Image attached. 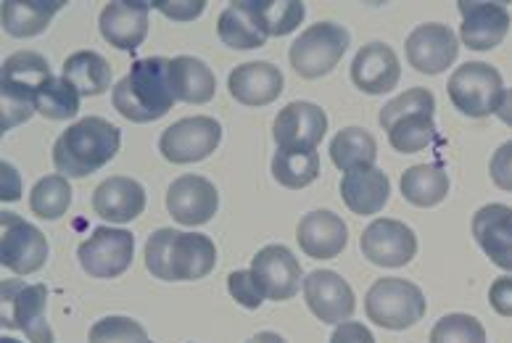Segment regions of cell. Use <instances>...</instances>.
I'll list each match as a JSON object with an SVG mask.
<instances>
[{"mask_svg": "<svg viewBox=\"0 0 512 343\" xmlns=\"http://www.w3.org/2000/svg\"><path fill=\"white\" fill-rule=\"evenodd\" d=\"M473 238L491 262L512 272V209L505 204H489L473 217Z\"/></svg>", "mask_w": 512, "mask_h": 343, "instance_id": "cell-20", "label": "cell"}, {"mask_svg": "<svg viewBox=\"0 0 512 343\" xmlns=\"http://www.w3.org/2000/svg\"><path fill=\"white\" fill-rule=\"evenodd\" d=\"M220 40L227 48L235 51H254L267 43V27H264L262 16L256 14L254 0H235L222 11L220 22H217Z\"/></svg>", "mask_w": 512, "mask_h": 343, "instance_id": "cell-26", "label": "cell"}, {"mask_svg": "<svg viewBox=\"0 0 512 343\" xmlns=\"http://www.w3.org/2000/svg\"><path fill=\"white\" fill-rule=\"evenodd\" d=\"M296 241H299L301 251L312 259H336L346 249L349 230L338 214L309 212L307 217H301Z\"/></svg>", "mask_w": 512, "mask_h": 343, "instance_id": "cell-22", "label": "cell"}, {"mask_svg": "<svg viewBox=\"0 0 512 343\" xmlns=\"http://www.w3.org/2000/svg\"><path fill=\"white\" fill-rule=\"evenodd\" d=\"M37 114H43L45 119L53 122H64V119L77 117L80 111V93L66 77H51L45 82V88L40 90L35 103Z\"/></svg>", "mask_w": 512, "mask_h": 343, "instance_id": "cell-33", "label": "cell"}, {"mask_svg": "<svg viewBox=\"0 0 512 343\" xmlns=\"http://www.w3.org/2000/svg\"><path fill=\"white\" fill-rule=\"evenodd\" d=\"M64 0H35V3H16L3 0V30L11 37H35L59 14Z\"/></svg>", "mask_w": 512, "mask_h": 343, "instance_id": "cell-28", "label": "cell"}, {"mask_svg": "<svg viewBox=\"0 0 512 343\" xmlns=\"http://www.w3.org/2000/svg\"><path fill=\"white\" fill-rule=\"evenodd\" d=\"M365 312L370 322L386 330H407L423 320L425 296L423 291L402 278L375 280L367 291Z\"/></svg>", "mask_w": 512, "mask_h": 343, "instance_id": "cell-6", "label": "cell"}, {"mask_svg": "<svg viewBox=\"0 0 512 343\" xmlns=\"http://www.w3.org/2000/svg\"><path fill=\"white\" fill-rule=\"evenodd\" d=\"M72 206V188L64 175L43 177L30 193V209L43 219H59Z\"/></svg>", "mask_w": 512, "mask_h": 343, "instance_id": "cell-35", "label": "cell"}, {"mask_svg": "<svg viewBox=\"0 0 512 343\" xmlns=\"http://www.w3.org/2000/svg\"><path fill=\"white\" fill-rule=\"evenodd\" d=\"M0 301H3V312H0L3 328L22 330L30 343H53L51 325L45 317L48 288L43 283L27 285L22 280H3Z\"/></svg>", "mask_w": 512, "mask_h": 343, "instance_id": "cell-7", "label": "cell"}, {"mask_svg": "<svg viewBox=\"0 0 512 343\" xmlns=\"http://www.w3.org/2000/svg\"><path fill=\"white\" fill-rule=\"evenodd\" d=\"M51 77V66L40 53L22 51L3 61L0 66V93H3L0 130L8 132L35 114L37 95Z\"/></svg>", "mask_w": 512, "mask_h": 343, "instance_id": "cell-4", "label": "cell"}, {"mask_svg": "<svg viewBox=\"0 0 512 343\" xmlns=\"http://www.w3.org/2000/svg\"><path fill=\"white\" fill-rule=\"evenodd\" d=\"M462 14L460 37L473 51L497 48L510 32V11L505 3H457Z\"/></svg>", "mask_w": 512, "mask_h": 343, "instance_id": "cell-19", "label": "cell"}, {"mask_svg": "<svg viewBox=\"0 0 512 343\" xmlns=\"http://www.w3.org/2000/svg\"><path fill=\"white\" fill-rule=\"evenodd\" d=\"M154 6L156 11L175 19V22H191V19L204 14L206 3L204 0H159Z\"/></svg>", "mask_w": 512, "mask_h": 343, "instance_id": "cell-40", "label": "cell"}, {"mask_svg": "<svg viewBox=\"0 0 512 343\" xmlns=\"http://www.w3.org/2000/svg\"><path fill=\"white\" fill-rule=\"evenodd\" d=\"M119 143V127L101 117H85L61 132L53 146V164L64 177H88L119 154Z\"/></svg>", "mask_w": 512, "mask_h": 343, "instance_id": "cell-3", "label": "cell"}, {"mask_svg": "<svg viewBox=\"0 0 512 343\" xmlns=\"http://www.w3.org/2000/svg\"><path fill=\"white\" fill-rule=\"evenodd\" d=\"M304 296L312 314L328 325H341L354 314V291L336 272L317 270L307 275Z\"/></svg>", "mask_w": 512, "mask_h": 343, "instance_id": "cell-18", "label": "cell"}, {"mask_svg": "<svg viewBox=\"0 0 512 343\" xmlns=\"http://www.w3.org/2000/svg\"><path fill=\"white\" fill-rule=\"evenodd\" d=\"M447 90L457 111L473 119L497 114L502 95H505L502 74L491 64H483V61H468L460 69H454Z\"/></svg>", "mask_w": 512, "mask_h": 343, "instance_id": "cell-8", "label": "cell"}, {"mask_svg": "<svg viewBox=\"0 0 512 343\" xmlns=\"http://www.w3.org/2000/svg\"><path fill=\"white\" fill-rule=\"evenodd\" d=\"M251 275L262 288L264 299L288 301L301 288V264L286 246H267L254 256Z\"/></svg>", "mask_w": 512, "mask_h": 343, "instance_id": "cell-15", "label": "cell"}, {"mask_svg": "<svg viewBox=\"0 0 512 343\" xmlns=\"http://www.w3.org/2000/svg\"><path fill=\"white\" fill-rule=\"evenodd\" d=\"M0 343H19V341H14V338H6V336H3V338H0Z\"/></svg>", "mask_w": 512, "mask_h": 343, "instance_id": "cell-47", "label": "cell"}, {"mask_svg": "<svg viewBox=\"0 0 512 343\" xmlns=\"http://www.w3.org/2000/svg\"><path fill=\"white\" fill-rule=\"evenodd\" d=\"M328 132V117L317 103L293 101L280 111L272 125V135L278 143V151L291 154H309L320 146V140Z\"/></svg>", "mask_w": 512, "mask_h": 343, "instance_id": "cell-13", "label": "cell"}, {"mask_svg": "<svg viewBox=\"0 0 512 343\" xmlns=\"http://www.w3.org/2000/svg\"><path fill=\"white\" fill-rule=\"evenodd\" d=\"M431 343H486V330L470 314H447L431 330Z\"/></svg>", "mask_w": 512, "mask_h": 343, "instance_id": "cell-37", "label": "cell"}, {"mask_svg": "<svg viewBox=\"0 0 512 343\" xmlns=\"http://www.w3.org/2000/svg\"><path fill=\"white\" fill-rule=\"evenodd\" d=\"M272 175L283 188L301 190L312 185L320 175V156L315 151L309 154H291V151H278L272 159Z\"/></svg>", "mask_w": 512, "mask_h": 343, "instance_id": "cell-34", "label": "cell"}, {"mask_svg": "<svg viewBox=\"0 0 512 343\" xmlns=\"http://www.w3.org/2000/svg\"><path fill=\"white\" fill-rule=\"evenodd\" d=\"M227 288H230V296H233L241 307L246 309H259L264 301V293L259 288V283L254 280L251 270H238L227 278Z\"/></svg>", "mask_w": 512, "mask_h": 343, "instance_id": "cell-39", "label": "cell"}, {"mask_svg": "<svg viewBox=\"0 0 512 343\" xmlns=\"http://www.w3.org/2000/svg\"><path fill=\"white\" fill-rule=\"evenodd\" d=\"M375 156H378V143L362 127H346L330 143V159L344 172L373 167Z\"/></svg>", "mask_w": 512, "mask_h": 343, "instance_id": "cell-32", "label": "cell"}, {"mask_svg": "<svg viewBox=\"0 0 512 343\" xmlns=\"http://www.w3.org/2000/svg\"><path fill=\"white\" fill-rule=\"evenodd\" d=\"M460 53L457 37L444 24H420L407 37V61L423 74H441Z\"/></svg>", "mask_w": 512, "mask_h": 343, "instance_id": "cell-17", "label": "cell"}, {"mask_svg": "<svg viewBox=\"0 0 512 343\" xmlns=\"http://www.w3.org/2000/svg\"><path fill=\"white\" fill-rule=\"evenodd\" d=\"M491 180L502 190H512V140L497 148V154L491 156Z\"/></svg>", "mask_w": 512, "mask_h": 343, "instance_id": "cell-41", "label": "cell"}, {"mask_svg": "<svg viewBox=\"0 0 512 343\" xmlns=\"http://www.w3.org/2000/svg\"><path fill=\"white\" fill-rule=\"evenodd\" d=\"M249 343H286V341H283L278 333H259V336L251 338Z\"/></svg>", "mask_w": 512, "mask_h": 343, "instance_id": "cell-46", "label": "cell"}, {"mask_svg": "<svg viewBox=\"0 0 512 343\" xmlns=\"http://www.w3.org/2000/svg\"><path fill=\"white\" fill-rule=\"evenodd\" d=\"M0 172H3V201H16L19 198V175L11 164H0Z\"/></svg>", "mask_w": 512, "mask_h": 343, "instance_id": "cell-44", "label": "cell"}, {"mask_svg": "<svg viewBox=\"0 0 512 343\" xmlns=\"http://www.w3.org/2000/svg\"><path fill=\"white\" fill-rule=\"evenodd\" d=\"M349 48V32L341 24L320 22L315 27H307L291 45V66L301 77L317 80L336 69V64L344 59Z\"/></svg>", "mask_w": 512, "mask_h": 343, "instance_id": "cell-9", "label": "cell"}, {"mask_svg": "<svg viewBox=\"0 0 512 343\" xmlns=\"http://www.w3.org/2000/svg\"><path fill=\"white\" fill-rule=\"evenodd\" d=\"M167 209L185 227L206 225L220 209V196L206 177L183 175L167 190Z\"/></svg>", "mask_w": 512, "mask_h": 343, "instance_id": "cell-16", "label": "cell"}, {"mask_svg": "<svg viewBox=\"0 0 512 343\" xmlns=\"http://www.w3.org/2000/svg\"><path fill=\"white\" fill-rule=\"evenodd\" d=\"M177 95L172 85V61L151 56L132 64L125 80L114 88V109L135 125L167 117Z\"/></svg>", "mask_w": 512, "mask_h": 343, "instance_id": "cell-1", "label": "cell"}, {"mask_svg": "<svg viewBox=\"0 0 512 343\" xmlns=\"http://www.w3.org/2000/svg\"><path fill=\"white\" fill-rule=\"evenodd\" d=\"M362 254L378 267H404L417 254V238L399 219H375L362 233Z\"/></svg>", "mask_w": 512, "mask_h": 343, "instance_id": "cell-14", "label": "cell"}, {"mask_svg": "<svg viewBox=\"0 0 512 343\" xmlns=\"http://www.w3.org/2000/svg\"><path fill=\"white\" fill-rule=\"evenodd\" d=\"M254 8L256 14L262 16L270 37L291 35L304 22V14H307V8L299 0H286V3L283 0H254Z\"/></svg>", "mask_w": 512, "mask_h": 343, "instance_id": "cell-36", "label": "cell"}, {"mask_svg": "<svg viewBox=\"0 0 512 343\" xmlns=\"http://www.w3.org/2000/svg\"><path fill=\"white\" fill-rule=\"evenodd\" d=\"M222 140V127L212 117H188L161 132L159 151L172 164L204 161L217 151Z\"/></svg>", "mask_w": 512, "mask_h": 343, "instance_id": "cell-10", "label": "cell"}, {"mask_svg": "<svg viewBox=\"0 0 512 343\" xmlns=\"http://www.w3.org/2000/svg\"><path fill=\"white\" fill-rule=\"evenodd\" d=\"M172 85H175L177 101L183 103H209L217 90L212 69L193 56L172 59Z\"/></svg>", "mask_w": 512, "mask_h": 343, "instance_id": "cell-29", "label": "cell"}, {"mask_svg": "<svg viewBox=\"0 0 512 343\" xmlns=\"http://www.w3.org/2000/svg\"><path fill=\"white\" fill-rule=\"evenodd\" d=\"M388 196H391V183L381 169H354V172H346L344 180H341L344 204L362 217H373V214L381 212L388 204Z\"/></svg>", "mask_w": 512, "mask_h": 343, "instance_id": "cell-27", "label": "cell"}, {"mask_svg": "<svg viewBox=\"0 0 512 343\" xmlns=\"http://www.w3.org/2000/svg\"><path fill=\"white\" fill-rule=\"evenodd\" d=\"M402 69L396 53L383 43H370L359 48L352 61V82L362 93L381 95L399 85Z\"/></svg>", "mask_w": 512, "mask_h": 343, "instance_id": "cell-21", "label": "cell"}, {"mask_svg": "<svg viewBox=\"0 0 512 343\" xmlns=\"http://www.w3.org/2000/svg\"><path fill=\"white\" fill-rule=\"evenodd\" d=\"M66 80L72 82L80 95H101L111 88V66L96 51H80L72 53L64 61Z\"/></svg>", "mask_w": 512, "mask_h": 343, "instance_id": "cell-31", "label": "cell"}, {"mask_svg": "<svg viewBox=\"0 0 512 343\" xmlns=\"http://www.w3.org/2000/svg\"><path fill=\"white\" fill-rule=\"evenodd\" d=\"M227 88L235 101L243 106H267L283 93V74L275 64L251 61L230 72Z\"/></svg>", "mask_w": 512, "mask_h": 343, "instance_id": "cell-24", "label": "cell"}, {"mask_svg": "<svg viewBox=\"0 0 512 343\" xmlns=\"http://www.w3.org/2000/svg\"><path fill=\"white\" fill-rule=\"evenodd\" d=\"M330 343H375V338L362 322H341L330 336Z\"/></svg>", "mask_w": 512, "mask_h": 343, "instance_id": "cell-43", "label": "cell"}, {"mask_svg": "<svg viewBox=\"0 0 512 343\" xmlns=\"http://www.w3.org/2000/svg\"><path fill=\"white\" fill-rule=\"evenodd\" d=\"M48 259V241L19 214H0V262L16 275H32Z\"/></svg>", "mask_w": 512, "mask_h": 343, "instance_id": "cell-11", "label": "cell"}, {"mask_svg": "<svg viewBox=\"0 0 512 343\" xmlns=\"http://www.w3.org/2000/svg\"><path fill=\"white\" fill-rule=\"evenodd\" d=\"M101 35L119 51H135L148 35V3H109L101 11Z\"/></svg>", "mask_w": 512, "mask_h": 343, "instance_id": "cell-25", "label": "cell"}, {"mask_svg": "<svg viewBox=\"0 0 512 343\" xmlns=\"http://www.w3.org/2000/svg\"><path fill=\"white\" fill-rule=\"evenodd\" d=\"M217 264V246L198 233L156 230L146 243V267L159 280H201Z\"/></svg>", "mask_w": 512, "mask_h": 343, "instance_id": "cell-2", "label": "cell"}, {"mask_svg": "<svg viewBox=\"0 0 512 343\" xmlns=\"http://www.w3.org/2000/svg\"><path fill=\"white\" fill-rule=\"evenodd\" d=\"M449 193V175L436 164H417L402 175V196L420 209L441 204Z\"/></svg>", "mask_w": 512, "mask_h": 343, "instance_id": "cell-30", "label": "cell"}, {"mask_svg": "<svg viewBox=\"0 0 512 343\" xmlns=\"http://www.w3.org/2000/svg\"><path fill=\"white\" fill-rule=\"evenodd\" d=\"M497 117L502 119L505 125L512 127V90H505V95H502V103H499Z\"/></svg>", "mask_w": 512, "mask_h": 343, "instance_id": "cell-45", "label": "cell"}, {"mask_svg": "<svg viewBox=\"0 0 512 343\" xmlns=\"http://www.w3.org/2000/svg\"><path fill=\"white\" fill-rule=\"evenodd\" d=\"M93 209L101 219L125 225L146 209V190L132 177H109L93 193Z\"/></svg>", "mask_w": 512, "mask_h": 343, "instance_id": "cell-23", "label": "cell"}, {"mask_svg": "<svg viewBox=\"0 0 512 343\" xmlns=\"http://www.w3.org/2000/svg\"><path fill=\"white\" fill-rule=\"evenodd\" d=\"M489 301L494 312L502 314V317H512V278L505 275V278H497L491 283Z\"/></svg>", "mask_w": 512, "mask_h": 343, "instance_id": "cell-42", "label": "cell"}, {"mask_svg": "<svg viewBox=\"0 0 512 343\" xmlns=\"http://www.w3.org/2000/svg\"><path fill=\"white\" fill-rule=\"evenodd\" d=\"M88 343H151L146 328L130 317H103L90 328Z\"/></svg>", "mask_w": 512, "mask_h": 343, "instance_id": "cell-38", "label": "cell"}, {"mask_svg": "<svg viewBox=\"0 0 512 343\" xmlns=\"http://www.w3.org/2000/svg\"><path fill=\"white\" fill-rule=\"evenodd\" d=\"M436 98L431 90L412 88L407 93L396 95L381 109V127L388 132V143L399 154H417L431 146L436 135Z\"/></svg>", "mask_w": 512, "mask_h": 343, "instance_id": "cell-5", "label": "cell"}, {"mask_svg": "<svg viewBox=\"0 0 512 343\" xmlns=\"http://www.w3.org/2000/svg\"><path fill=\"white\" fill-rule=\"evenodd\" d=\"M132 254H135V238L127 230L114 227H96L88 241L80 243L77 259L82 270L90 278H119L122 272L130 270Z\"/></svg>", "mask_w": 512, "mask_h": 343, "instance_id": "cell-12", "label": "cell"}]
</instances>
